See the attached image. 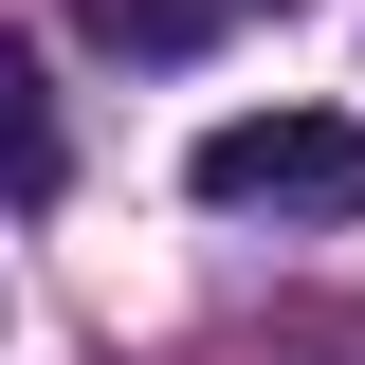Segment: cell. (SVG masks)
I'll return each mask as SVG.
<instances>
[{
    "label": "cell",
    "mask_w": 365,
    "mask_h": 365,
    "mask_svg": "<svg viewBox=\"0 0 365 365\" xmlns=\"http://www.w3.org/2000/svg\"><path fill=\"white\" fill-rule=\"evenodd\" d=\"M182 182L220 220H365V128L347 110H220Z\"/></svg>",
    "instance_id": "1"
},
{
    "label": "cell",
    "mask_w": 365,
    "mask_h": 365,
    "mask_svg": "<svg viewBox=\"0 0 365 365\" xmlns=\"http://www.w3.org/2000/svg\"><path fill=\"white\" fill-rule=\"evenodd\" d=\"M73 182V146H55V91H37V55L0 37V201H55Z\"/></svg>",
    "instance_id": "2"
},
{
    "label": "cell",
    "mask_w": 365,
    "mask_h": 365,
    "mask_svg": "<svg viewBox=\"0 0 365 365\" xmlns=\"http://www.w3.org/2000/svg\"><path fill=\"white\" fill-rule=\"evenodd\" d=\"M91 37H128V55H201L220 37V0H73Z\"/></svg>",
    "instance_id": "3"
}]
</instances>
